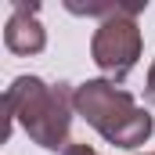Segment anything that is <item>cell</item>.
<instances>
[{
	"label": "cell",
	"mask_w": 155,
	"mask_h": 155,
	"mask_svg": "<svg viewBox=\"0 0 155 155\" xmlns=\"http://www.w3.org/2000/svg\"><path fill=\"white\" fill-rule=\"evenodd\" d=\"M4 105H7L11 123L18 119L40 148H51V152L65 148L69 123H72V105H76V90H69V83L47 87L36 76H18L7 87Z\"/></svg>",
	"instance_id": "cell-1"
},
{
	"label": "cell",
	"mask_w": 155,
	"mask_h": 155,
	"mask_svg": "<svg viewBox=\"0 0 155 155\" xmlns=\"http://www.w3.org/2000/svg\"><path fill=\"white\" fill-rule=\"evenodd\" d=\"M76 112L119 148H137L152 137V116L141 112L134 97L108 79H87L76 87Z\"/></svg>",
	"instance_id": "cell-2"
},
{
	"label": "cell",
	"mask_w": 155,
	"mask_h": 155,
	"mask_svg": "<svg viewBox=\"0 0 155 155\" xmlns=\"http://www.w3.org/2000/svg\"><path fill=\"white\" fill-rule=\"evenodd\" d=\"M90 54H94V65L112 83H123L141 58V29H137L134 15H116V18L101 22L94 33V43H90Z\"/></svg>",
	"instance_id": "cell-3"
},
{
	"label": "cell",
	"mask_w": 155,
	"mask_h": 155,
	"mask_svg": "<svg viewBox=\"0 0 155 155\" xmlns=\"http://www.w3.org/2000/svg\"><path fill=\"white\" fill-rule=\"evenodd\" d=\"M36 11H40L36 4H25V0L15 4V15L4 25L7 51H15V54H40L47 47V33H43V25L36 22Z\"/></svg>",
	"instance_id": "cell-4"
},
{
	"label": "cell",
	"mask_w": 155,
	"mask_h": 155,
	"mask_svg": "<svg viewBox=\"0 0 155 155\" xmlns=\"http://www.w3.org/2000/svg\"><path fill=\"white\" fill-rule=\"evenodd\" d=\"M144 97H148V105H155V61H152V69H148V83H144Z\"/></svg>",
	"instance_id": "cell-5"
},
{
	"label": "cell",
	"mask_w": 155,
	"mask_h": 155,
	"mask_svg": "<svg viewBox=\"0 0 155 155\" xmlns=\"http://www.w3.org/2000/svg\"><path fill=\"white\" fill-rule=\"evenodd\" d=\"M65 155H97V152H94V148H87V144H69Z\"/></svg>",
	"instance_id": "cell-6"
}]
</instances>
